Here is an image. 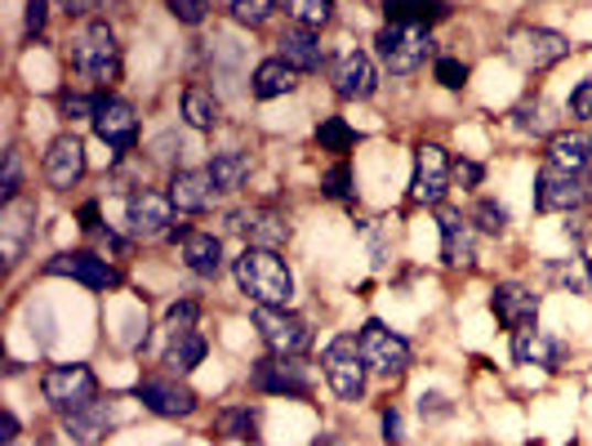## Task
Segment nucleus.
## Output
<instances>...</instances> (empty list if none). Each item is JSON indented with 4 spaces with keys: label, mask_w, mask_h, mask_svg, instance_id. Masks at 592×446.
Instances as JSON below:
<instances>
[{
    "label": "nucleus",
    "mask_w": 592,
    "mask_h": 446,
    "mask_svg": "<svg viewBox=\"0 0 592 446\" xmlns=\"http://www.w3.org/2000/svg\"><path fill=\"white\" fill-rule=\"evenodd\" d=\"M165 10L179 19V23H187V28H196V23H205V0H165Z\"/></svg>",
    "instance_id": "c03bdc74"
},
{
    "label": "nucleus",
    "mask_w": 592,
    "mask_h": 446,
    "mask_svg": "<svg viewBox=\"0 0 592 446\" xmlns=\"http://www.w3.org/2000/svg\"><path fill=\"white\" fill-rule=\"evenodd\" d=\"M183 264L196 277H218L223 273V242L214 233H187L183 237Z\"/></svg>",
    "instance_id": "c85d7f7f"
},
{
    "label": "nucleus",
    "mask_w": 592,
    "mask_h": 446,
    "mask_svg": "<svg viewBox=\"0 0 592 446\" xmlns=\"http://www.w3.org/2000/svg\"><path fill=\"white\" fill-rule=\"evenodd\" d=\"M513 126L526 130V135H548L552 130V117H548V107L539 98H526L517 112H513Z\"/></svg>",
    "instance_id": "4c0bfd02"
},
{
    "label": "nucleus",
    "mask_w": 592,
    "mask_h": 446,
    "mask_svg": "<svg viewBox=\"0 0 592 446\" xmlns=\"http://www.w3.org/2000/svg\"><path fill=\"white\" fill-rule=\"evenodd\" d=\"M316 446H338V442H334V437H321V442H316Z\"/></svg>",
    "instance_id": "6e6d98bb"
},
{
    "label": "nucleus",
    "mask_w": 592,
    "mask_h": 446,
    "mask_svg": "<svg viewBox=\"0 0 592 446\" xmlns=\"http://www.w3.org/2000/svg\"><path fill=\"white\" fill-rule=\"evenodd\" d=\"M58 415H63L67 442H76V446H94L111 428V402H103V397H94L85 406H72V411H58Z\"/></svg>",
    "instance_id": "aec40b11"
},
{
    "label": "nucleus",
    "mask_w": 592,
    "mask_h": 446,
    "mask_svg": "<svg viewBox=\"0 0 592 446\" xmlns=\"http://www.w3.org/2000/svg\"><path fill=\"white\" fill-rule=\"evenodd\" d=\"M0 201H19V152H6V179H0Z\"/></svg>",
    "instance_id": "49530a36"
},
{
    "label": "nucleus",
    "mask_w": 592,
    "mask_h": 446,
    "mask_svg": "<svg viewBox=\"0 0 592 446\" xmlns=\"http://www.w3.org/2000/svg\"><path fill=\"white\" fill-rule=\"evenodd\" d=\"M281 6L299 28H312V32L334 19V0H281Z\"/></svg>",
    "instance_id": "72a5a7b5"
},
{
    "label": "nucleus",
    "mask_w": 592,
    "mask_h": 446,
    "mask_svg": "<svg viewBox=\"0 0 592 446\" xmlns=\"http://www.w3.org/2000/svg\"><path fill=\"white\" fill-rule=\"evenodd\" d=\"M548 277L561 282V286H570L574 295H583V290L592 286V268H588L583 255H574V259H566V264H548Z\"/></svg>",
    "instance_id": "c9c22d12"
},
{
    "label": "nucleus",
    "mask_w": 592,
    "mask_h": 446,
    "mask_svg": "<svg viewBox=\"0 0 592 446\" xmlns=\"http://www.w3.org/2000/svg\"><path fill=\"white\" fill-rule=\"evenodd\" d=\"M357 130H352L343 117H325L321 126H316V144L325 148V152H352V148H357Z\"/></svg>",
    "instance_id": "f704fd0d"
},
{
    "label": "nucleus",
    "mask_w": 592,
    "mask_h": 446,
    "mask_svg": "<svg viewBox=\"0 0 592 446\" xmlns=\"http://www.w3.org/2000/svg\"><path fill=\"white\" fill-rule=\"evenodd\" d=\"M0 428H6V442L14 446V437H19V415H14V411H6V420H0Z\"/></svg>",
    "instance_id": "5fc2aeb1"
},
{
    "label": "nucleus",
    "mask_w": 592,
    "mask_h": 446,
    "mask_svg": "<svg viewBox=\"0 0 592 446\" xmlns=\"http://www.w3.org/2000/svg\"><path fill=\"white\" fill-rule=\"evenodd\" d=\"M401 428H406V424H401V411L388 406V411H384V442H401Z\"/></svg>",
    "instance_id": "3c124183"
},
{
    "label": "nucleus",
    "mask_w": 592,
    "mask_h": 446,
    "mask_svg": "<svg viewBox=\"0 0 592 446\" xmlns=\"http://www.w3.org/2000/svg\"><path fill=\"white\" fill-rule=\"evenodd\" d=\"M45 273L50 277H72V282H80V286H89V290H111V286H121V273H116L107 259H98V255H89V251H63V255H54L50 264H45Z\"/></svg>",
    "instance_id": "4468645a"
},
{
    "label": "nucleus",
    "mask_w": 592,
    "mask_h": 446,
    "mask_svg": "<svg viewBox=\"0 0 592 446\" xmlns=\"http://www.w3.org/2000/svg\"><path fill=\"white\" fill-rule=\"evenodd\" d=\"M80 229H85V233H98V205H94V201L80 205Z\"/></svg>",
    "instance_id": "864d4df0"
},
{
    "label": "nucleus",
    "mask_w": 592,
    "mask_h": 446,
    "mask_svg": "<svg viewBox=\"0 0 592 446\" xmlns=\"http://www.w3.org/2000/svg\"><path fill=\"white\" fill-rule=\"evenodd\" d=\"M45 19H50V0H28V19H23L28 41H36L45 32Z\"/></svg>",
    "instance_id": "de8ad7c7"
},
{
    "label": "nucleus",
    "mask_w": 592,
    "mask_h": 446,
    "mask_svg": "<svg viewBox=\"0 0 592 446\" xmlns=\"http://www.w3.org/2000/svg\"><path fill=\"white\" fill-rule=\"evenodd\" d=\"M58 10H63L67 19H85V14L98 10V0H58Z\"/></svg>",
    "instance_id": "8fccbe9b"
},
{
    "label": "nucleus",
    "mask_w": 592,
    "mask_h": 446,
    "mask_svg": "<svg viewBox=\"0 0 592 446\" xmlns=\"http://www.w3.org/2000/svg\"><path fill=\"white\" fill-rule=\"evenodd\" d=\"M205 353H209V344H205V334H201L196 326L170 330V344H165V367H170V375L196 371V367L205 362Z\"/></svg>",
    "instance_id": "393cba45"
},
{
    "label": "nucleus",
    "mask_w": 592,
    "mask_h": 446,
    "mask_svg": "<svg viewBox=\"0 0 592 446\" xmlns=\"http://www.w3.org/2000/svg\"><path fill=\"white\" fill-rule=\"evenodd\" d=\"M513 358H517V367H557L561 344L552 340V334L526 326V330H513Z\"/></svg>",
    "instance_id": "a878e982"
},
{
    "label": "nucleus",
    "mask_w": 592,
    "mask_h": 446,
    "mask_svg": "<svg viewBox=\"0 0 592 446\" xmlns=\"http://www.w3.org/2000/svg\"><path fill=\"white\" fill-rule=\"evenodd\" d=\"M236 282H241V290L263 308H286L290 295H294V277H290L286 259L268 246H246L241 251V259H236Z\"/></svg>",
    "instance_id": "f257e3e1"
},
{
    "label": "nucleus",
    "mask_w": 592,
    "mask_h": 446,
    "mask_svg": "<svg viewBox=\"0 0 592 446\" xmlns=\"http://www.w3.org/2000/svg\"><path fill=\"white\" fill-rule=\"evenodd\" d=\"M504 50L517 67L526 72H548L557 67L566 54H570V41L561 32H548V28H508L504 36Z\"/></svg>",
    "instance_id": "20e7f679"
},
{
    "label": "nucleus",
    "mask_w": 592,
    "mask_h": 446,
    "mask_svg": "<svg viewBox=\"0 0 592 446\" xmlns=\"http://www.w3.org/2000/svg\"><path fill=\"white\" fill-rule=\"evenodd\" d=\"M566 112L574 121H592V76L588 81H579L574 89H570V103H566Z\"/></svg>",
    "instance_id": "79ce46f5"
},
{
    "label": "nucleus",
    "mask_w": 592,
    "mask_h": 446,
    "mask_svg": "<svg viewBox=\"0 0 592 446\" xmlns=\"http://www.w3.org/2000/svg\"><path fill=\"white\" fill-rule=\"evenodd\" d=\"M41 393L54 411H72V406H85L98 397V380L85 362H67V367H50L45 380H41Z\"/></svg>",
    "instance_id": "6e6552de"
},
{
    "label": "nucleus",
    "mask_w": 592,
    "mask_h": 446,
    "mask_svg": "<svg viewBox=\"0 0 592 446\" xmlns=\"http://www.w3.org/2000/svg\"><path fill=\"white\" fill-rule=\"evenodd\" d=\"M294 85H299V72H294L286 59H263V63L255 67L250 94H255L259 103H268V98H281V94H290Z\"/></svg>",
    "instance_id": "cd10ccee"
},
{
    "label": "nucleus",
    "mask_w": 592,
    "mask_h": 446,
    "mask_svg": "<svg viewBox=\"0 0 592 446\" xmlns=\"http://www.w3.org/2000/svg\"><path fill=\"white\" fill-rule=\"evenodd\" d=\"M277 59H286L294 72H321L325 67V50H321V41H316V32L312 28H286L281 32V41H277Z\"/></svg>",
    "instance_id": "5701e85b"
},
{
    "label": "nucleus",
    "mask_w": 592,
    "mask_h": 446,
    "mask_svg": "<svg viewBox=\"0 0 592 446\" xmlns=\"http://www.w3.org/2000/svg\"><path fill=\"white\" fill-rule=\"evenodd\" d=\"M321 367H325L330 389H334L343 402H362V397H366L370 362H366V353H362L357 334H338V340H330V349L321 353Z\"/></svg>",
    "instance_id": "f03ea898"
},
{
    "label": "nucleus",
    "mask_w": 592,
    "mask_h": 446,
    "mask_svg": "<svg viewBox=\"0 0 592 446\" xmlns=\"http://www.w3.org/2000/svg\"><path fill=\"white\" fill-rule=\"evenodd\" d=\"M28 219H36V205L32 201H10L6 205V219H0V233H6V264H14L23 255V237H28Z\"/></svg>",
    "instance_id": "c756f323"
},
{
    "label": "nucleus",
    "mask_w": 592,
    "mask_h": 446,
    "mask_svg": "<svg viewBox=\"0 0 592 446\" xmlns=\"http://www.w3.org/2000/svg\"><path fill=\"white\" fill-rule=\"evenodd\" d=\"M281 0H232V23L241 28H263L272 14H277Z\"/></svg>",
    "instance_id": "e433bc0d"
},
{
    "label": "nucleus",
    "mask_w": 592,
    "mask_h": 446,
    "mask_svg": "<svg viewBox=\"0 0 592 446\" xmlns=\"http://www.w3.org/2000/svg\"><path fill=\"white\" fill-rule=\"evenodd\" d=\"M491 312L499 317V326L526 330V326L539 321V295L530 286H521V282H504V286L491 290Z\"/></svg>",
    "instance_id": "dca6fc26"
},
{
    "label": "nucleus",
    "mask_w": 592,
    "mask_h": 446,
    "mask_svg": "<svg viewBox=\"0 0 592 446\" xmlns=\"http://www.w3.org/2000/svg\"><path fill=\"white\" fill-rule=\"evenodd\" d=\"M472 223H477L482 233H491V237H499L504 229H508V210L499 205V201H491V197H482L477 205H472V214H467Z\"/></svg>",
    "instance_id": "58836bf2"
},
{
    "label": "nucleus",
    "mask_w": 592,
    "mask_h": 446,
    "mask_svg": "<svg viewBox=\"0 0 592 446\" xmlns=\"http://www.w3.org/2000/svg\"><path fill=\"white\" fill-rule=\"evenodd\" d=\"M196 317H201V304H196V299H174V304L165 308L170 330H187V326H196Z\"/></svg>",
    "instance_id": "37998d69"
},
{
    "label": "nucleus",
    "mask_w": 592,
    "mask_h": 446,
    "mask_svg": "<svg viewBox=\"0 0 592 446\" xmlns=\"http://www.w3.org/2000/svg\"><path fill=\"white\" fill-rule=\"evenodd\" d=\"M126 223L130 233L152 242V237H170V223H174V201L170 192H152V188H139L126 205Z\"/></svg>",
    "instance_id": "9d476101"
},
{
    "label": "nucleus",
    "mask_w": 592,
    "mask_h": 446,
    "mask_svg": "<svg viewBox=\"0 0 592 446\" xmlns=\"http://www.w3.org/2000/svg\"><path fill=\"white\" fill-rule=\"evenodd\" d=\"M357 340H362V353H366L370 371H379V375H406L410 371V344L397 330H388L379 317H370L357 330Z\"/></svg>",
    "instance_id": "0eeeda50"
},
{
    "label": "nucleus",
    "mask_w": 592,
    "mask_h": 446,
    "mask_svg": "<svg viewBox=\"0 0 592 446\" xmlns=\"http://www.w3.org/2000/svg\"><path fill=\"white\" fill-rule=\"evenodd\" d=\"M441 237H445V264L472 268V259H477V223L463 219L459 210H441Z\"/></svg>",
    "instance_id": "412c9836"
},
{
    "label": "nucleus",
    "mask_w": 592,
    "mask_h": 446,
    "mask_svg": "<svg viewBox=\"0 0 592 446\" xmlns=\"http://www.w3.org/2000/svg\"><path fill=\"white\" fill-rule=\"evenodd\" d=\"M454 174H459V183H463V188H477L486 170H482L477 161H459V166H454Z\"/></svg>",
    "instance_id": "09e8293b"
},
{
    "label": "nucleus",
    "mask_w": 592,
    "mask_h": 446,
    "mask_svg": "<svg viewBox=\"0 0 592 446\" xmlns=\"http://www.w3.org/2000/svg\"><path fill=\"white\" fill-rule=\"evenodd\" d=\"M437 81H441L445 89H463V85H467V63H459V59H437Z\"/></svg>",
    "instance_id": "a18cd8bd"
},
{
    "label": "nucleus",
    "mask_w": 592,
    "mask_h": 446,
    "mask_svg": "<svg viewBox=\"0 0 592 446\" xmlns=\"http://www.w3.org/2000/svg\"><path fill=\"white\" fill-rule=\"evenodd\" d=\"M58 112L63 117H72V121H80V117H89L94 121V112H98V94H58Z\"/></svg>",
    "instance_id": "a19ab883"
},
{
    "label": "nucleus",
    "mask_w": 592,
    "mask_h": 446,
    "mask_svg": "<svg viewBox=\"0 0 592 446\" xmlns=\"http://www.w3.org/2000/svg\"><path fill=\"white\" fill-rule=\"evenodd\" d=\"M218 433L232 442H259V411L255 406H227L218 411Z\"/></svg>",
    "instance_id": "2f4dec72"
},
{
    "label": "nucleus",
    "mask_w": 592,
    "mask_h": 446,
    "mask_svg": "<svg viewBox=\"0 0 592 446\" xmlns=\"http://www.w3.org/2000/svg\"><path fill=\"white\" fill-rule=\"evenodd\" d=\"M450 174H454V166H450V157H445V148H437V144H419V152H415V201L419 205H441L445 201V192H450Z\"/></svg>",
    "instance_id": "f8f14e48"
},
{
    "label": "nucleus",
    "mask_w": 592,
    "mask_h": 446,
    "mask_svg": "<svg viewBox=\"0 0 592 446\" xmlns=\"http://www.w3.org/2000/svg\"><path fill=\"white\" fill-rule=\"evenodd\" d=\"M72 67L80 76H89L94 85H111L121 76V45L107 23H89L76 41H72Z\"/></svg>",
    "instance_id": "7ed1b4c3"
},
{
    "label": "nucleus",
    "mask_w": 592,
    "mask_h": 446,
    "mask_svg": "<svg viewBox=\"0 0 592 446\" xmlns=\"http://www.w3.org/2000/svg\"><path fill=\"white\" fill-rule=\"evenodd\" d=\"M548 166L588 179V170H592V135H552V144H548Z\"/></svg>",
    "instance_id": "bb28decb"
},
{
    "label": "nucleus",
    "mask_w": 592,
    "mask_h": 446,
    "mask_svg": "<svg viewBox=\"0 0 592 446\" xmlns=\"http://www.w3.org/2000/svg\"><path fill=\"white\" fill-rule=\"evenodd\" d=\"M321 192H325L330 201H352V166H347V161L330 166V170L321 174Z\"/></svg>",
    "instance_id": "ea45409f"
},
{
    "label": "nucleus",
    "mask_w": 592,
    "mask_h": 446,
    "mask_svg": "<svg viewBox=\"0 0 592 446\" xmlns=\"http://www.w3.org/2000/svg\"><path fill=\"white\" fill-rule=\"evenodd\" d=\"M588 201V179L583 174H566L557 166H543L535 179V210L543 214H561V210H579Z\"/></svg>",
    "instance_id": "9b49d317"
},
{
    "label": "nucleus",
    "mask_w": 592,
    "mask_h": 446,
    "mask_svg": "<svg viewBox=\"0 0 592 446\" xmlns=\"http://www.w3.org/2000/svg\"><path fill=\"white\" fill-rule=\"evenodd\" d=\"M134 397H139L152 415H161V420H183V415L196 411V393H192L187 384H179L174 375H148V380H139Z\"/></svg>",
    "instance_id": "ddd939ff"
},
{
    "label": "nucleus",
    "mask_w": 592,
    "mask_h": 446,
    "mask_svg": "<svg viewBox=\"0 0 592 446\" xmlns=\"http://www.w3.org/2000/svg\"><path fill=\"white\" fill-rule=\"evenodd\" d=\"M209 174H214L218 192H236V188L250 179V157H246V152H214Z\"/></svg>",
    "instance_id": "7c9ffc66"
},
{
    "label": "nucleus",
    "mask_w": 592,
    "mask_h": 446,
    "mask_svg": "<svg viewBox=\"0 0 592 446\" xmlns=\"http://www.w3.org/2000/svg\"><path fill=\"white\" fill-rule=\"evenodd\" d=\"M375 45H379V59L392 76H410L432 59V32L428 28H392L388 23L375 36Z\"/></svg>",
    "instance_id": "39448f33"
},
{
    "label": "nucleus",
    "mask_w": 592,
    "mask_h": 446,
    "mask_svg": "<svg viewBox=\"0 0 592 446\" xmlns=\"http://www.w3.org/2000/svg\"><path fill=\"white\" fill-rule=\"evenodd\" d=\"M227 229L232 233H246L250 246H268L277 251L281 242H290V223L277 210H241V214H227Z\"/></svg>",
    "instance_id": "6ab92c4d"
},
{
    "label": "nucleus",
    "mask_w": 592,
    "mask_h": 446,
    "mask_svg": "<svg viewBox=\"0 0 592 446\" xmlns=\"http://www.w3.org/2000/svg\"><path fill=\"white\" fill-rule=\"evenodd\" d=\"M384 19L392 28H432L450 19V0H384Z\"/></svg>",
    "instance_id": "b1692460"
},
{
    "label": "nucleus",
    "mask_w": 592,
    "mask_h": 446,
    "mask_svg": "<svg viewBox=\"0 0 592 446\" xmlns=\"http://www.w3.org/2000/svg\"><path fill=\"white\" fill-rule=\"evenodd\" d=\"M419 411H423V415H450V402L437 397V393H423V397H419Z\"/></svg>",
    "instance_id": "603ef678"
},
{
    "label": "nucleus",
    "mask_w": 592,
    "mask_h": 446,
    "mask_svg": "<svg viewBox=\"0 0 592 446\" xmlns=\"http://www.w3.org/2000/svg\"><path fill=\"white\" fill-rule=\"evenodd\" d=\"M255 326H259V334H263V344H268L272 353H281V358H299V353L312 344L308 321L294 317V312H286V308H263V304H255Z\"/></svg>",
    "instance_id": "1a4fd4ad"
},
{
    "label": "nucleus",
    "mask_w": 592,
    "mask_h": 446,
    "mask_svg": "<svg viewBox=\"0 0 592 446\" xmlns=\"http://www.w3.org/2000/svg\"><path fill=\"white\" fill-rule=\"evenodd\" d=\"M45 179L58 192H72L85 179V144L76 135H58L45 152Z\"/></svg>",
    "instance_id": "f3484780"
},
{
    "label": "nucleus",
    "mask_w": 592,
    "mask_h": 446,
    "mask_svg": "<svg viewBox=\"0 0 592 446\" xmlns=\"http://www.w3.org/2000/svg\"><path fill=\"white\" fill-rule=\"evenodd\" d=\"M330 76H334L338 98H370V94L379 89V67H375V59L362 54V50H347V54L334 63Z\"/></svg>",
    "instance_id": "a211bd4d"
},
{
    "label": "nucleus",
    "mask_w": 592,
    "mask_h": 446,
    "mask_svg": "<svg viewBox=\"0 0 592 446\" xmlns=\"http://www.w3.org/2000/svg\"><path fill=\"white\" fill-rule=\"evenodd\" d=\"M250 384H255V393H272V397H299V402L312 397V375H308V367H303L299 358H281V353L255 362Z\"/></svg>",
    "instance_id": "423d86ee"
},
{
    "label": "nucleus",
    "mask_w": 592,
    "mask_h": 446,
    "mask_svg": "<svg viewBox=\"0 0 592 446\" xmlns=\"http://www.w3.org/2000/svg\"><path fill=\"white\" fill-rule=\"evenodd\" d=\"M214 197H218V183H214L209 170H179V174L170 179V201H174V210L205 214V210L214 205Z\"/></svg>",
    "instance_id": "4be33fe9"
},
{
    "label": "nucleus",
    "mask_w": 592,
    "mask_h": 446,
    "mask_svg": "<svg viewBox=\"0 0 592 446\" xmlns=\"http://www.w3.org/2000/svg\"><path fill=\"white\" fill-rule=\"evenodd\" d=\"M94 130H98V139H103V144L130 152V148H134V139H139V117H134V107H130V103L111 98V94H98Z\"/></svg>",
    "instance_id": "2eb2a0df"
},
{
    "label": "nucleus",
    "mask_w": 592,
    "mask_h": 446,
    "mask_svg": "<svg viewBox=\"0 0 592 446\" xmlns=\"http://www.w3.org/2000/svg\"><path fill=\"white\" fill-rule=\"evenodd\" d=\"M183 117H187L192 130H214V126H218V98L192 85V89L183 94Z\"/></svg>",
    "instance_id": "473e14b6"
}]
</instances>
